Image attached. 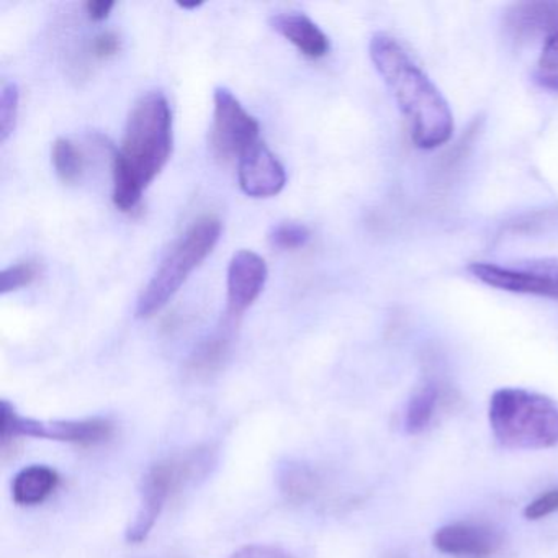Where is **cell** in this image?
<instances>
[{"label":"cell","instance_id":"obj_1","mask_svg":"<svg viewBox=\"0 0 558 558\" xmlns=\"http://www.w3.org/2000/svg\"><path fill=\"white\" fill-rule=\"evenodd\" d=\"M368 53L407 119L414 146L436 149L449 143L453 135L452 110L403 45L391 35L378 32L371 38Z\"/></svg>","mask_w":558,"mask_h":558},{"label":"cell","instance_id":"obj_2","mask_svg":"<svg viewBox=\"0 0 558 558\" xmlns=\"http://www.w3.org/2000/svg\"><path fill=\"white\" fill-rule=\"evenodd\" d=\"M172 155V112L162 93H149L133 107L122 148L113 155V204L133 211L145 189Z\"/></svg>","mask_w":558,"mask_h":558},{"label":"cell","instance_id":"obj_3","mask_svg":"<svg viewBox=\"0 0 558 558\" xmlns=\"http://www.w3.org/2000/svg\"><path fill=\"white\" fill-rule=\"evenodd\" d=\"M493 436L506 449L542 450L558 446V403L524 388H499L488 408Z\"/></svg>","mask_w":558,"mask_h":558},{"label":"cell","instance_id":"obj_4","mask_svg":"<svg viewBox=\"0 0 558 558\" xmlns=\"http://www.w3.org/2000/svg\"><path fill=\"white\" fill-rule=\"evenodd\" d=\"M214 463V452L208 447L175 453L155 463L143 478L138 512L126 529V541L132 544L146 541L169 499L195 480L207 475Z\"/></svg>","mask_w":558,"mask_h":558},{"label":"cell","instance_id":"obj_5","mask_svg":"<svg viewBox=\"0 0 558 558\" xmlns=\"http://www.w3.org/2000/svg\"><path fill=\"white\" fill-rule=\"evenodd\" d=\"M221 223L214 217L198 218L174 244L136 303L138 318H151L179 292L192 272L207 259L220 240Z\"/></svg>","mask_w":558,"mask_h":558},{"label":"cell","instance_id":"obj_6","mask_svg":"<svg viewBox=\"0 0 558 558\" xmlns=\"http://www.w3.org/2000/svg\"><path fill=\"white\" fill-rule=\"evenodd\" d=\"M113 426L104 417H89L76 421H45L21 416L9 401L0 404V440L2 453H8L9 447H15L21 437L35 439L60 440L74 446L94 447L107 442L112 437Z\"/></svg>","mask_w":558,"mask_h":558},{"label":"cell","instance_id":"obj_7","mask_svg":"<svg viewBox=\"0 0 558 558\" xmlns=\"http://www.w3.org/2000/svg\"><path fill=\"white\" fill-rule=\"evenodd\" d=\"M214 102L211 149L221 161H240L260 142L259 123L244 110L240 100L227 87L215 89Z\"/></svg>","mask_w":558,"mask_h":558},{"label":"cell","instance_id":"obj_8","mask_svg":"<svg viewBox=\"0 0 558 558\" xmlns=\"http://www.w3.org/2000/svg\"><path fill=\"white\" fill-rule=\"evenodd\" d=\"M469 272L493 289L558 300L557 259L527 260L519 263L515 267L472 263Z\"/></svg>","mask_w":558,"mask_h":558},{"label":"cell","instance_id":"obj_9","mask_svg":"<svg viewBox=\"0 0 558 558\" xmlns=\"http://www.w3.org/2000/svg\"><path fill=\"white\" fill-rule=\"evenodd\" d=\"M433 544L440 554L456 558H489L502 545L499 531L482 522H453L437 529Z\"/></svg>","mask_w":558,"mask_h":558},{"label":"cell","instance_id":"obj_10","mask_svg":"<svg viewBox=\"0 0 558 558\" xmlns=\"http://www.w3.org/2000/svg\"><path fill=\"white\" fill-rule=\"evenodd\" d=\"M266 260L253 251H238L228 267V319L236 322L264 290Z\"/></svg>","mask_w":558,"mask_h":558},{"label":"cell","instance_id":"obj_11","mask_svg":"<svg viewBox=\"0 0 558 558\" xmlns=\"http://www.w3.org/2000/svg\"><path fill=\"white\" fill-rule=\"evenodd\" d=\"M238 181L250 197L269 198L283 191L287 174L279 159L259 142L238 161Z\"/></svg>","mask_w":558,"mask_h":558},{"label":"cell","instance_id":"obj_12","mask_svg":"<svg viewBox=\"0 0 558 558\" xmlns=\"http://www.w3.org/2000/svg\"><path fill=\"white\" fill-rule=\"evenodd\" d=\"M505 27L514 40L558 34V2H522L505 15Z\"/></svg>","mask_w":558,"mask_h":558},{"label":"cell","instance_id":"obj_13","mask_svg":"<svg viewBox=\"0 0 558 558\" xmlns=\"http://www.w3.org/2000/svg\"><path fill=\"white\" fill-rule=\"evenodd\" d=\"M270 27L310 60H319L329 53V38L305 14L286 12L274 15L270 19Z\"/></svg>","mask_w":558,"mask_h":558},{"label":"cell","instance_id":"obj_14","mask_svg":"<svg viewBox=\"0 0 558 558\" xmlns=\"http://www.w3.org/2000/svg\"><path fill=\"white\" fill-rule=\"evenodd\" d=\"M233 325L234 322L228 319L225 328L195 348L187 361L189 374L197 378H207L223 367L228 355H230L231 342H233Z\"/></svg>","mask_w":558,"mask_h":558},{"label":"cell","instance_id":"obj_15","mask_svg":"<svg viewBox=\"0 0 558 558\" xmlns=\"http://www.w3.org/2000/svg\"><path fill=\"white\" fill-rule=\"evenodd\" d=\"M60 485V475L50 466L31 465L21 470L12 482V498L19 506H37L47 501Z\"/></svg>","mask_w":558,"mask_h":558},{"label":"cell","instance_id":"obj_16","mask_svg":"<svg viewBox=\"0 0 558 558\" xmlns=\"http://www.w3.org/2000/svg\"><path fill=\"white\" fill-rule=\"evenodd\" d=\"M279 486L290 502L306 505L322 495L323 476L308 463L289 462L280 466Z\"/></svg>","mask_w":558,"mask_h":558},{"label":"cell","instance_id":"obj_17","mask_svg":"<svg viewBox=\"0 0 558 558\" xmlns=\"http://www.w3.org/2000/svg\"><path fill=\"white\" fill-rule=\"evenodd\" d=\"M440 403V390L436 384H426L414 391L404 411V429L411 436L424 433L433 424Z\"/></svg>","mask_w":558,"mask_h":558},{"label":"cell","instance_id":"obj_18","mask_svg":"<svg viewBox=\"0 0 558 558\" xmlns=\"http://www.w3.org/2000/svg\"><path fill=\"white\" fill-rule=\"evenodd\" d=\"M51 161L58 178L64 184H74L80 181L84 172V158L80 149L66 138H58L51 149Z\"/></svg>","mask_w":558,"mask_h":558},{"label":"cell","instance_id":"obj_19","mask_svg":"<svg viewBox=\"0 0 558 558\" xmlns=\"http://www.w3.org/2000/svg\"><path fill=\"white\" fill-rule=\"evenodd\" d=\"M21 90L17 84L9 83L0 93V142L5 143L17 126Z\"/></svg>","mask_w":558,"mask_h":558},{"label":"cell","instance_id":"obj_20","mask_svg":"<svg viewBox=\"0 0 558 558\" xmlns=\"http://www.w3.org/2000/svg\"><path fill=\"white\" fill-rule=\"evenodd\" d=\"M40 266L34 260H25V263L14 264L0 274V293L8 295L11 292L32 286L35 280L40 277Z\"/></svg>","mask_w":558,"mask_h":558},{"label":"cell","instance_id":"obj_21","mask_svg":"<svg viewBox=\"0 0 558 558\" xmlns=\"http://www.w3.org/2000/svg\"><path fill=\"white\" fill-rule=\"evenodd\" d=\"M312 233L305 225L296 223V221H286V223L277 225L269 234L270 244L283 251L300 250V247L308 244Z\"/></svg>","mask_w":558,"mask_h":558},{"label":"cell","instance_id":"obj_22","mask_svg":"<svg viewBox=\"0 0 558 558\" xmlns=\"http://www.w3.org/2000/svg\"><path fill=\"white\" fill-rule=\"evenodd\" d=\"M555 511H558V488L548 489L537 496L534 501L529 502L525 506L524 515L529 521H541V519L554 514Z\"/></svg>","mask_w":558,"mask_h":558},{"label":"cell","instance_id":"obj_23","mask_svg":"<svg viewBox=\"0 0 558 558\" xmlns=\"http://www.w3.org/2000/svg\"><path fill=\"white\" fill-rule=\"evenodd\" d=\"M230 558H293V555L276 545H247Z\"/></svg>","mask_w":558,"mask_h":558},{"label":"cell","instance_id":"obj_24","mask_svg":"<svg viewBox=\"0 0 558 558\" xmlns=\"http://www.w3.org/2000/svg\"><path fill=\"white\" fill-rule=\"evenodd\" d=\"M120 51V38L112 32L99 35L93 41V54L97 60H107L116 57Z\"/></svg>","mask_w":558,"mask_h":558},{"label":"cell","instance_id":"obj_25","mask_svg":"<svg viewBox=\"0 0 558 558\" xmlns=\"http://www.w3.org/2000/svg\"><path fill=\"white\" fill-rule=\"evenodd\" d=\"M538 70L558 73V34L545 38L541 58H538Z\"/></svg>","mask_w":558,"mask_h":558},{"label":"cell","instance_id":"obj_26","mask_svg":"<svg viewBox=\"0 0 558 558\" xmlns=\"http://www.w3.org/2000/svg\"><path fill=\"white\" fill-rule=\"evenodd\" d=\"M116 8V2L110 0H89L86 4L87 17L93 22H104Z\"/></svg>","mask_w":558,"mask_h":558},{"label":"cell","instance_id":"obj_27","mask_svg":"<svg viewBox=\"0 0 558 558\" xmlns=\"http://www.w3.org/2000/svg\"><path fill=\"white\" fill-rule=\"evenodd\" d=\"M534 83L541 86L542 89L558 94V73H547V71L538 70L534 74Z\"/></svg>","mask_w":558,"mask_h":558},{"label":"cell","instance_id":"obj_28","mask_svg":"<svg viewBox=\"0 0 558 558\" xmlns=\"http://www.w3.org/2000/svg\"><path fill=\"white\" fill-rule=\"evenodd\" d=\"M179 8L184 9V11H195V9L202 8L204 2H192V4H187V2H179Z\"/></svg>","mask_w":558,"mask_h":558},{"label":"cell","instance_id":"obj_29","mask_svg":"<svg viewBox=\"0 0 558 558\" xmlns=\"http://www.w3.org/2000/svg\"><path fill=\"white\" fill-rule=\"evenodd\" d=\"M381 558H410L408 555L400 554V551H391V554L385 555V557Z\"/></svg>","mask_w":558,"mask_h":558}]
</instances>
